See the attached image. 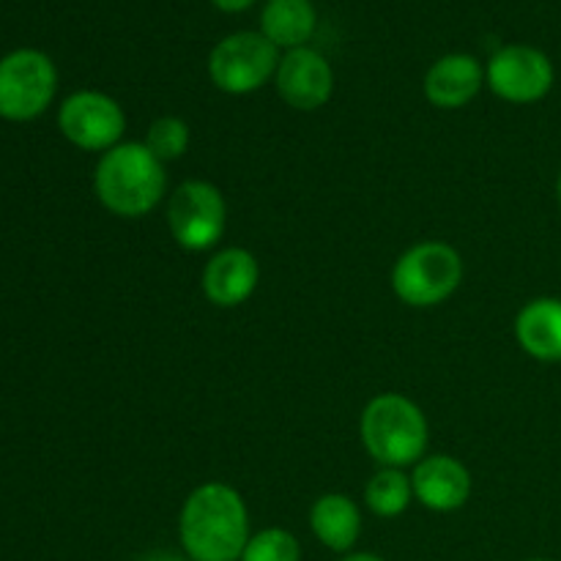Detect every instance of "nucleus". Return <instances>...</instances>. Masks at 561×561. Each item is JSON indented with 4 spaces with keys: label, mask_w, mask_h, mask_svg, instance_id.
I'll list each match as a JSON object with an SVG mask.
<instances>
[{
    "label": "nucleus",
    "mask_w": 561,
    "mask_h": 561,
    "mask_svg": "<svg viewBox=\"0 0 561 561\" xmlns=\"http://www.w3.org/2000/svg\"><path fill=\"white\" fill-rule=\"evenodd\" d=\"M250 537V513L239 491L206 482L186 496L179 540L192 561H241Z\"/></svg>",
    "instance_id": "1"
},
{
    "label": "nucleus",
    "mask_w": 561,
    "mask_h": 561,
    "mask_svg": "<svg viewBox=\"0 0 561 561\" xmlns=\"http://www.w3.org/2000/svg\"><path fill=\"white\" fill-rule=\"evenodd\" d=\"M93 190L99 203L115 217H146L168 190L164 162L148 151L146 142H118L99 159Z\"/></svg>",
    "instance_id": "2"
},
{
    "label": "nucleus",
    "mask_w": 561,
    "mask_h": 561,
    "mask_svg": "<svg viewBox=\"0 0 561 561\" xmlns=\"http://www.w3.org/2000/svg\"><path fill=\"white\" fill-rule=\"evenodd\" d=\"M359 436L367 455L383 469H403L425 458L427 420L414 400L387 392L365 405Z\"/></svg>",
    "instance_id": "3"
},
{
    "label": "nucleus",
    "mask_w": 561,
    "mask_h": 561,
    "mask_svg": "<svg viewBox=\"0 0 561 561\" xmlns=\"http://www.w3.org/2000/svg\"><path fill=\"white\" fill-rule=\"evenodd\" d=\"M463 257L444 241H422L405 250L392 268V290L411 307H436L458 290Z\"/></svg>",
    "instance_id": "4"
},
{
    "label": "nucleus",
    "mask_w": 561,
    "mask_h": 561,
    "mask_svg": "<svg viewBox=\"0 0 561 561\" xmlns=\"http://www.w3.org/2000/svg\"><path fill=\"white\" fill-rule=\"evenodd\" d=\"M279 66V49L263 33L241 31L222 38L208 55V77L214 85L233 96L266 85Z\"/></svg>",
    "instance_id": "5"
},
{
    "label": "nucleus",
    "mask_w": 561,
    "mask_h": 561,
    "mask_svg": "<svg viewBox=\"0 0 561 561\" xmlns=\"http://www.w3.org/2000/svg\"><path fill=\"white\" fill-rule=\"evenodd\" d=\"M55 64L38 49H14L0 60V118L31 121L53 104Z\"/></svg>",
    "instance_id": "6"
},
{
    "label": "nucleus",
    "mask_w": 561,
    "mask_h": 561,
    "mask_svg": "<svg viewBox=\"0 0 561 561\" xmlns=\"http://www.w3.org/2000/svg\"><path fill=\"white\" fill-rule=\"evenodd\" d=\"M228 222V206L222 192L208 181H184L173 192L168 206V228L175 244L190 252H206L217 247Z\"/></svg>",
    "instance_id": "7"
},
{
    "label": "nucleus",
    "mask_w": 561,
    "mask_h": 561,
    "mask_svg": "<svg viewBox=\"0 0 561 561\" xmlns=\"http://www.w3.org/2000/svg\"><path fill=\"white\" fill-rule=\"evenodd\" d=\"M485 80L499 99L510 104H535L551 93L557 71L542 49L529 44H507L488 60Z\"/></svg>",
    "instance_id": "8"
},
{
    "label": "nucleus",
    "mask_w": 561,
    "mask_h": 561,
    "mask_svg": "<svg viewBox=\"0 0 561 561\" xmlns=\"http://www.w3.org/2000/svg\"><path fill=\"white\" fill-rule=\"evenodd\" d=\"M58 126L66 140L82 151H110L124 137L126 115L107 93L77 91L60 104Z\"/></svg>",
    "instance_id": "9"
},
{
    "label": "nucleus",
    "mask_w": 561,
    "mask_h": 561,
    "mask_svg": "<svg viewBox=\"0 0 561 561\" xmlns=\"http://www.w3.org/2000/svg\"><path fill=\"white\" fill-rule=\"evenodd\" d=\"M274 82H277V93L288 107L312 113L332 99L334 71L321 53L299 47L288 49L279 58Z\"/></svg>",
    "instance_id": "10"
},
{
    "label": "nucleus",
    "mask_w": 561,
    "mask_h": 561,
    "mask_svg": "<svg viewBox=\"0 0 561 561\" xmlns=\"http://www.w3.org/2000/svg\"><path fill=\"white\" fill-rule=\"evenodd\" d=\"M414 499L433 513L460 510L471 496V474L460 460L449 455H431L414 466Z\"/></svg>",
    "instance_id": "11"
},
{
    "label": "nucleus",
    "mask_w": 561,
    "mask_h": 561,
    "mask_svg": "<svg viewBox=\"0 0 561 561\" xmlns=\"http://www.w3.org/2000/svg\"><path fill=\"white\" fill-rule=\"evenodd\" d=\"M257 279H261V266L255 255L244 247H228L219 250L203 268V294L211 305L239 307L255 294Z\"/></svg>",
    "instance_id": "12"
},
{
    "label": "nucleus",
    "mask_w": 561,
    "mask_h": 561,
    "mask_svg": "<svg viewBox=\"0 0 561 561\" xmlns=\"http://www.w3.org/2000/svg\"><path fill=\"white\" fill-rule=\"evenodd\" d=\"M485 69L469 53H449L438 58L425 75V96L438 110L466 107L477 99Z\"/></svg>",
    "instance_id": "13"
},
{
    "label": "nucleus",
    "mask_w": 561,
    "mask_h": 561,
    "mask_svg": "<svg viewBox=\"0 0 561 561\" xmlns=\"http://www.w3.org/2000/svg\"><path fill=\"white\" fill-rule=\"evenodd\" d=\"M515 340L537 362H561V299L542 296L515 318Z\"/></svg>",
    "instance_id": "14"
},
{
    "label": "nucleus",
    "mask_w": 561,
    "mask_h": 561,
    "mask_svg": "<svg viewBox=\"0 0 561 561\" xmlns=\"http://www.w3.org/2000/svg\"><path fill=\"white\" fill-rule=\"evenodd\" d=\"M310 529L329 551L351 553L362 535V513L343 493H327L312 504Z\"/></svg>",
    "instance_id": "15"
},
{
    "label": "nucleus",
    "mask_w": 561,
    "mask_h": 561,
    "mask_svg": "<svg viewBox=\"0 0 561 561\" xmlns=\"http://www.w3.org/2000/svg\"><path fill=\"white\" fill-rule=\"evenodd\" d=\"M318 14L312 0H268L261 11V33L277 49H299L312 38Z\"/></svg>",
    "instance_id": "16"
},
{
    "label": "nucleus",
    "mask_w": 561,
    "mask_h": 561,
    "mask_svg": "<svg viewBox=\"0 0 561 561\" xmlns=\"http://www.w3.org/2000/svg\"><path fill=\"white\" fill-rule=\"evenodd\" d=\"M414 499V485L411 477L400 469H381L365 488V502L378 518H398L409 510Z\"/></svg>",
    "instance_id": "17"
},
{
    "label": "nucleus",
    "mask_w": 561,
    "mask_h": 561,
    "mask_svg": "<svg viewBox=\"0 0 561 561\" xmlns=\"http://www.w3.org/2000/svg\"><path fill=\"white\" fill-rule=\"evenodd\" d=\"M190 126L186 121L175 118V115H164V118H157L151 126H148L146 146L159 162H170V159H181L190 148Z\"/></svg>",
    "instance_id": "18"
},
{
    "label": "nucleus",
    "mask_w": 561,
    "mask_h": 561,
    "mask_svg": "<svg viewBox=\"0 0 561 561\" xmlns=\"http://www.w3.org/2000/svg\"><path fill=\"white\" fill-rule=\"evenodd\" d=\"M241 561H301V546L288 529H261L250 537Z\"/></svg>",
    "instance_id": "19"
},
{
    "label": "nucleus",
    "mask_w": 561,
    "mask_h": 561,
    "mask_svg": "<svg viewBox=\"0 0 561 561\" xmlns=\"http://www.w3.org/2000/svg\"><path fill=\"white\" fill-rule=\"evenodd\" d=\"M135 561H192L186 553H175V551H168V548H153V551L142 553V557H137Z\"/></svg>",
    "instance_id": "20"
},
{
    "label": "nucleus",
    "mask_w": 561,
    "mask_h": 561,
    "mask_svg": "<svg viewBox=\"0 0 561 561\" xmlns=\"http://www.w3.org/2000/svg\"><path fill=\"white\" fill-rule=\"evenodd\" d=\"M211 3L217 5L219 11H225V14H239V11L250 9L255 0H211Z\"/></svg>",
    "instance_id": "21"
},
{
    "label": "nucleus",
    "mask_w": 561,
    "mask_h": 561,
    "mask_svg": "<svg viewBox=\"0 0 561 561\" xmlns=\"http://www.w3.org/2000/svg\"><path fill=\"white\" fill-rule=\"evenodd\" d=\"M340 561H387V559L376 557V553H348V557Z\"/></svg>",
    "instance_id": "22"
},
{
    "label": "nucleus",
    "mask_w": 561,
    "mask_h": 561,
    "mask_svg": "<svg viewBox=\"0 0 561 561\" xmlns=\"http://www.w3.org/2000/svg\"><path fill=\"white\" fill-rule=\"evenodd\" d=\"M557 201H559V206H561V170H559V179H557Z\"/></svg>",
    "instance_id": "23"
},
{
    "label": "nucleus",
    "mask_w": 561,
    "mask_h": 561,
    "mask_svg": "<svg viewBox=\"0 0 561 561\" xmlns=\"http://www.w3.org/2000/svg\"><path fill=\"white\" fill-rule=\"evenodd\" d=\"M526 561H553V559H526Z\"/></svg>",
    "instance_id": "24"
}]
</instances>
